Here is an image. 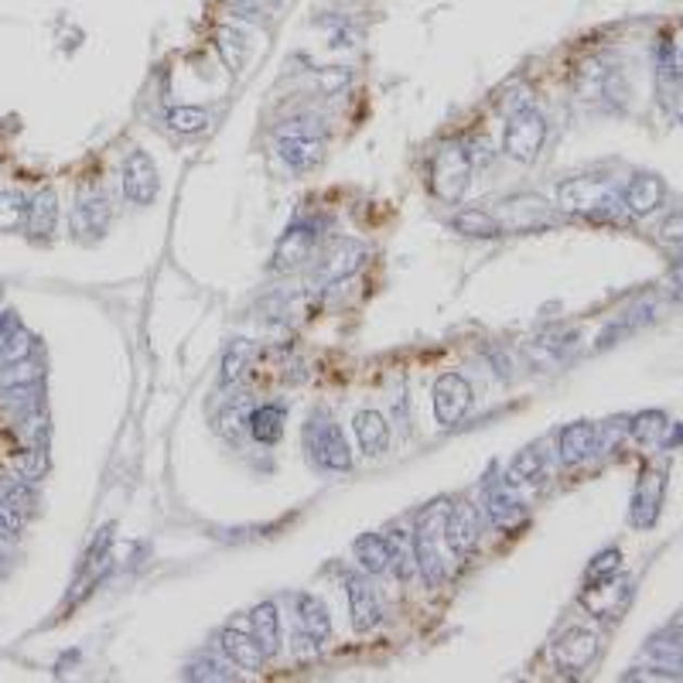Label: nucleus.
I'll list each match as a JSON object with an SVG mask.
<instances>
[{"label": "nucleus", "instance_id": "f257e3e1", "mask_svg": "<svg viewBox=\"0 0 683 683\" xmlns=\"http://www.w3.org/2000/svg\"><path fill=\"white\" fill-rule=\"evenodd\" d=\"M557 205L564 212H574V216L605 219V223H619L625 212V202L616 188H611L605 178H592V175L564 181L557 188Z\"/></svg>", "mask_w": 683, "mask_h": 683}, {"label": "nucleus", "instance_id": "f03ea898", "mask_svg": "<svg viewBox=\"0 0 683 683\" xmlns=\"http://www.w3.org/2000/svg\"><path fill=\"white\" fill-rule=\"evenodd\" d=\"M444 520H447V503L438 499L431 503L417 516V530H414V560H417V571L423 578L428 587H438L444 581V560L438 544L444 540Z\"/></svg>", "mask_w": 683, "mask_h": 683}, {"label": "nucleus", "instance_id": "7ed1b4c3", "mask_svg": "<svg viewBox=\"0 0 683 683\" xmlns=\"http://www.w3.org/2000/svg\"><path fill=\"white\" fill-rule=\"evenodd\" d=\"M304 447L318 468L325 472H349L352 468V452L349 441L342 434L339 423L328 414H312L308 423H304Z\"/></svg>", "mask_w": 683, "mask_h": 683}, {"label": "nucleus", "instance_id": "20e7f679", "mask_svg": "<svg viewBox=\"0 0 683 683\" xmlns=\"http://www.w3.org/2000/svg\"><path fill=\"white\" fill-rule=\"evenodd\" d=\"M468 181H472V154L461 144H447L431 161V188L434 195L447 205L461 202Z\"/></svg>", "mask_w": 683, "mask_h": 683}, {"label": "nucleus", "instance_id": "39448f33", "mask_svg": "<svg viewBox=\"0 0 683 683\" xmlns=\"http://www.w3.org/2000/svg\"><path fill=\"white\" fill-rule=\"evenodd\" d=\"M544 140H547V121H544V113L533 110V106H523V110H516V113L509 116L506 134H503V151H506V157H513V161L530 164V161H536L540 148H544Z\"/></svg>", "mask_w": 683, "mask_h": 683}, {"label": "nucleus", "instance_id": "423d86ee", "mask_svg": "<svg viewBox=\"0 0 683 683\" xmlns=\"http://www.w3.org/2000/svg\"><path fill=\"white\" fill-rule=\"evenodd\" d=\"M468 407H472V383L465 380L461 372H444L434 383V417L444 428L458 423Z\"/></svg>", "mask_w": 683, "mask_h": 683}, {"label": "nucleus", "instance_id": "0eeeda50", "mask_svg": "<svg viewBox=\"0 0 683 683\" xmlns=\"http://www.w3.org/2000/svg\"><path fill=\"white\" fill-rule=\"evenodd\" d=\"M157 164L151 161L148 151H130L124 161V195L134 205H151L157 199Z\"/></svg>", "mask_w": 683, "mask_h": 683}, {"label": "nucleus", "instance_id": "6e6552de", "mask_svg": "<svg viewBox=\"0 0 683 683\" xmlns=\"http://www.w3.org/2000/svg\"><path fill=\"white\" fill-rule=\"evenodd\" d=\"M479 509L472 503H455L447 506V520H444V540H447V551L455 557H468L476 554L479 547Z\"/></svg>", "mask_w": 683, "mask_h": 683}, {"label": "nucleus", "instance_id": "1a4fd4ad", "mask_svg": "<svg viewBox=\"0 0 683 683\" xmlns=\"http://www.w3.org/2000/svg\"><path fill=\"white\" fill-rule=\"evenodd\" d=\"M110 219H113L110 199L103 192H83L76 208H73V223H68V229H73L76 240L92 243V240H100L106 232Z\"/></svg>", "mask_w": 683, "mask_h": 683}, {"label": "nucleus", "instance_id": "9d476101", "mask_svg": "<svg viewBox=\"0 0 683 683\" xmlns=\"http://www.w3.org/2000/svg\"><path fill=\"white\" fill-rule=\"evenodd\" d=\"M219 646H223V653H226V659L237 670H246V673H261L264 670V663H267V653H264V646L256 643V635H253V629H243V625H226L223 629V635H219Z\"/></svg>", "mask_w": 683, "mask_h": 683}, {"label": "nucleus", "instance_id": "9b49d317", "mask_svg": "<svg viewBox=\"0 0 683 683\" xmlns=\"http://www.w3.org/2000/svg\"><path fill=\"white\" fill-rule=\"evenodd\" d=\"M315 243H318V229L312 223H291L274 246V270H294L304 261H312Z\"/></svg>", "mask_w": 683, "mask_h": 683}, {"label": "nucleus", "instance_id": "f8f14e48", "mask_svg": "<svg viewBox=\"0 0 683 683\" xmlns=\"http://www.w3.org/2000/svg\"><path fill=\"white\" fill-rule=\"evenodd\" d=\"M345 592H349V616H352V629L356 632H372L383 619V608H380V595H376V587L369 584V578L363 574H349L345 578Z\"/></svg>", "mask_w": 683, "mask_h": 683}, {"label": "nucleus", "instance_id": "ddd939ff", "mask_svg": "<svg viewBox=\"0 0 683 683\" xmlns=\"http://www.w3.org/2000/svg\"><path fill=\"white\" fill-rule=\"evenodd\" d=\"M598 656V632L592 629H568L554 643V663L568 673L584 670Z\"/></svg>", "mask_w": 683, "mask_h": 683}, {"label": "nucleus", "instance_id": "4468645a", "mask_svg": "<svg viewBox=\"0 0 683 683\" xmlns=\"http://www.w3.org/2000/svg\"><path fill=\"white\" fill-rule=\"evenodd\" d=\"M485 513L489 520L496 523L499 530H516L527 523V506L520 496H513L509 492V479H492L485 489Z\"/></svg>", "mask_w": 683, "mask_h": 683}, {"label": "nucleus", "instance_id": "2eb2a0df", "mask_svg": "<svg viewBox=\"0 0 683 683\" xmlns=\"http://www.w3.org/2000/svg\"><path fill=\"white\" fill-rule=\"evenodd\" d=\"M663 492H667V476L659 468H646L632 496V523L640 530H649L656 523L659 506H663Z\"/></svg>", "mask_w": 683, "mask_h": 683}, {"label": "nucleus", "instance_id": "dca6fc26", "mask_svg": "<svg viewBox=\"0 0 683 683\" xmlns=\"http://www.w3.org/2000/svg\"><path fill=\"white\" fill-rule=\"evenodd\" d=\"M366 256H369V250H366L363 243L345 240V243H339V246L318 264L315 280H318V284H339V280L352 277V274H356V270L366 264Z\"/></svg>", "mask_w": 683, "mask_h": 683}, {"label": "nucleus", "instance_id": "f3484780", "mask_svg": "<svg viewBox=\"0 0 683 683\" xmlns=\"http://www.w3.org/2000/svg\"><path fill=\"white\" fill-rule=\"evenodd\" d=\"M595 452H598V428L595 423L578 420V423H568V428L557 434V455L568 468L584 465Z\"/></svg>", "mask_w": 683, "mask_h": 683}, {"label": "nucleus", "instance_id": "a211bd4d", "mask_svg": "<svg viewBox=\"0 0 683 683\" xmlns=\"http://www.w3.org/2000/svg\"><path fill=\"white\" fill-rule=\"evenodd\" d=\"M663 199H667V185L656 175H635L622 192L629 216H649V212H656L659 205H663Z\"/></svg>", "mask_w": 683, "mask_h": 683}, {"label": "nucleus", "instance_id": "6ab92c4d", "mask_svg": "<svg viewBox=\"0 0 683 683\" xmlns=\"http://www.w3.org/2000/svg\"><path fill=\"white\" fill-rule=\"evenodd\" d=\"M55 223H59V195H55V188H41V192L28 202V216H25L28 237L35 243H49L55 232Z\"/></svg>", "mask_w": 683, "mask_h": 683}, {"label": "nucleus", "instance_id": "aec40b11", "mask_svg": "<svg viewBox=\"0 0 683 683\" xmlns=\"http://www.w3.org/2000/svg\"><path fill=\"white\" fill-rule=\"evenodd\" d=\"M277 151H280V157H284L288 168L308 172V168H315L318 157H321V140L312 137V134H301V130H294V134L284 130L277 137Z\"/></svg>", "mask_w": 683, "mask_h": 683}, {"label": "nucleus", "instance_id": "412c9836", "mask_svg": "<svg viewBox=\"0 0 683 683\" xmlns=\"http://www.w3.org/2000/svg\"><path fill=\"white\" fill-rule=\"evenodd\" d=\"M298 625L301 635L308 640L312 646H321L328 635H332V619H328V608L315 598V595H298Z\"/></svg>", "mask_w": 683, "mask_h": 683}, {"label": "nucleus", "instance_id": "4be33fe9", "mask_svg": "<svg viewBox=\"0 0 683 683\" xmlns=\"http://www.w3.org/2000/svg\"><path fill=\"white\" fill-rule=\"evenodd\" d=\"M352 428H356L363 455L380 458L387 447H390V428H387V420L376 414V410H359L356 420H352Z\"/></svg>", "mask_w": 683, "mask_h": 683}, {"label": "nucleus", "instance_id": "5701e85b", "mask_svg": "<svg viewBox=\"0 0 683 683\" xmlns=\"http://www.w3.org/2000/svg\"><path fill=\"white\" fill-rule=\"evenodd\" d=\"M452 226H455V232H461V237H476V240H496L506 232L503 219H496L485 208H461L452 219Z\"/></svg>", "mask_w": 683, "mask_h": 683}, {"label": "nucleus", "instance_id": "b1692460", "mask_svg": "<svg viewBox=\"0 0 683 683\" xmlns=\"http://www.w3.org/2000/svg\"><path fill=\"white\" fill-rule=\"evenodd\" d=\"M250 629L256 635V643L264 646L267 656L280 653V616H277V605L274 602H261L250 611Z\"/></svg>", "mask_w": 683, "mask_h": 683}, {"label": "nucleus", "instance_id": "393cba45", "mask_svg": "<svg viewBox=\"0 0 683 683\" xmlns=\"http://www.w3.org/2000/svg\"><path fill=\"white\" fill-rule=\"evenodd\" d=\"M356 560H359V568L366 571V574H387L390 571V560H393V554H390V540L387 536H380V533H363L359 540H356Z\"/></svg>", "mask_w": 683, "mask_h": 683}, {"label": "nucleus", "instance_id": "a878e982", "mask_svg": "<svg viewBox=\"0 0 683 683\" xmlns=\"http://www.w3.org/2000/svg\"><path fill=\"white\" fill-rule=\"evenodd\" d=\"M284 420H288V410L280 407V404H264V407H256L250 414V431L253 438L261 441V444H277L280 438H284Z\"/></svg>", "mask_w": 683, "mask_h": 683}, {"label": "nucleus", "instance_id": "bb28decb", "mask_svg": "<svg viewBox=\"0 0 683 683\" xmlns=\"http://www.w3.org/2000/svg\"><path fill=\"white\" fill-rule=\"evenodd\" d=\"M41 363L35 356L14 359V363H0V393L14 390V387H28V383H41Z\"/></svg>", "mask_w": 683, "mask_h": 683}, {"label": "nucleus", "instance_id": "cd10ccee", "mask_svg": "<svg viewBox=\"0 0 683 683\" xmlns=\"http://www.w3.org/2000/svg\"><path fill=\"white\" fill-rule=\"evenodd\" d=\"M253 356H256V345L253 342H246V339H237L229 349H226V356H223V376L219 380L229 387V383H237V380H243V372L250 369V363H253Z\"/></svg>", "mask_w": 683, "mask_h": 683}, {"label": "nucleus", "instance_id": "c85d7f7f", "mask_svg": "<svg viewBox=\"0 0 683 683\" xmlns=\"http://www.w3.org/2000/svg\"><path fill=\"white\" fill-rule=\"evenodd\" d=\"M0 503L17 509L21 516H28L35 509V489L25 476H8L0 479Z\"/></svg>", "mask_w": 683, "mask_h": 683}, {"label": "nucleus", "instance_id": "c756f323", "mask_svg": "<svg viewBox=\"0 0 683 683\" xmlns=\"http://www.w3.org/2000/svg\"><path fill=\"white\" fill-rule=\"evenodd\" d=\"M181 676L219 683V680H237V670H232V663H223V659H216V656H202V659H195V663H188L181 670Z\"/></svg>", "mask_w": 683, "mask_h": 683}, {"label": "nucleus", "instance_id": "7c9ffc66", "mask_svg": "<svg viewBox=\"0 0 683 683\" xmlns=\"http://www.w3.org/2000/svg\"><path fill=\"white\" fill-rule=\"evenodd\" d=\"M509 476H513V482L544 479V452H540V447H527V452H520L509 465Z\"/></svg>", "mask_w": 683, "mask_h": 683}, {"label": "nucleus", "instance_id": "2f4dec72", "mask_svg": "<svg viewBox=\"0 0 683 683\" xmlns=\"http://www.w3.org/2000/svg\"><path fill=\"white\" fill-rule=\"evenodd\" d=\"M28 216V199L21 192H0V232H14L25 226Z\"/></svg>", "mask_w": 683, "mask_h": 683}, {"label": "nucleus", "instance_id": "473e14b6", "mask_svg": "<svg viewBox=\"0 0 683 683\" xmlns=\"http://www.w3.org/2000/svg\"><path fill=\"white\" fill-rule=\"evenodd\" d=\"M667 417L659 414V410H646V414H640L632 423H629V431H632V438L635 441H643V444H656L659 438L667 434Z\"/></svg>", "mask_w": 683, "mask_h": 683}, {"label": "nucleus", "instance_id": "72a5a7b5", "mask_svg": "<svg viewBox=\"0 0 683 683\" xmlns=\"http://www.w3.org/2000/svg\"><path fill=\"white\" fill-rule=\"evenodd\" d=\"M168 127L175 130V134H199V130H205L208 127V113L202 110V106H175L172 113H168Z\"/></svg>", "mask_w": 683, "mask_h": 683}, {"label": "nucleus", "instance_id": "f704fd0d", "mask_svg": "<svg viewBox=\"0 0 683 683\" xmlns=\"http://www.w3.org/2000/svg\"><path fill=\"white\" fill-rule=\"evenodd\" d=\"M216 45H219V52H223V59H226V65L232 68V73L243 68V62H246V35L240 28H223Z\"/></svg>", "mask_w": 683, "mask_h": 683}, {"label": "nucleus", "instance_id": "c9c22d12", "mask_svg": "<svg viewBox=\"0 0 683 683\" xmlns=\"http://www.w3.org/2000/svg\"><path fill=\"white\" fill-rule=\"evenodd\" d=\"M25 356H35V336L17 325L8 336L4 349H0V363H14V359H25Z\"/></svg>", "mask_w": 683, "mask_h": 683}, {"label": "nucleus", "instance_id": "e433bc0d", "mask_svg": "<svg viewBox=\"0 0 683 683\" xmlns=\"http://www.w3.org/2000/svg\"><path fill=\"white\" fill-rule=\"evenodd\" d=\"M45 472H49V458H45L41 444H35L25 458H17V476H25L28 482H38Z\"/></svg>", "mask_w": 683, "mask_h": 683}, {"label": "nucleus", "instance_id": "4c0bfd02", "mask_svg": "<svg viewBox=\"0 0 683 683\" xmlns=\"http://www.w3.org/2000/svg\"><path fill=\"white\" fill-rule=\"evenodd\" d=\"M622 568V554L611 547V551H602L595 560H592V568H587V581H602V578H611Z\"/></svg>", "mask_w": 683, "mask_h": 683}, {"label": "nucleus", "instance_id": "58836bf2", "mask_svg": "<svg viewBox=\"0 0 683 683\" xmlns=\"http://www.w3.org/2000/svg\"><path fill=\"white\" fill-rule=\"evenodd\" d=\"M659 59H663V62L670 65V73H673V79H676V86H680V83H683V31H680L673 41L663 45V52H659Z\"/></svg>", "mask_w": 683, "mask_h": 683}, {"label": "nucleus", "instance_id": "ea45409f", "mask_svg": "<svg viewBox=\"0 0 683 683\" xmlns=\"http://www.w3.org/2000/svg\"><path fill=\"white\" fill-rule=\"evenodd\" d=\"M659 240H663V243H683V212H673V216L659 226Z\"/></svg>", "mask_w": 683, "mask_h": 683}, {"label": "nucleus", "instance_id": "a19ab883", "mask_svg": "<svg viewBox=\"0 0 683 683\" xmlns=\"http://www.w3.org/2000/svg\"><path fill=\"white\" fill-rule=\"evenodd\" d=\"M17 328V318H14V312H0V349H4V342H8V336Z\"/></svg>", "mask_w": 683, "mask_h": 683}, {"label": "nucleus", "instance_id": "79ce46f5", "mask_svg": "<svg viewBox=\"0 0 683 683\" xmlns=\"http://www.w3.org/2000/svg\"><path fill=\"white\" fill-rule=\"evenodd\" d=\"M670 288L683 298V256L673 264V270H670Z\"/></svg>", "mask_w": 683, "mask_h": 683}, {"label": "nucleus", "instance_id": "37998d69", "mask_svg": "<svg viewBox=\"0 0 683 683\" xmlns=\"http://www.w3.org/2000/svg\"><path fill=\"white\" fill-rule=\"evenodd\" d=\"M670 103H673V113H676V121H683V83L673 89V97H670Z\"/></svg>", "mask_w": 683, "mask_h": 683}]
</instances>
